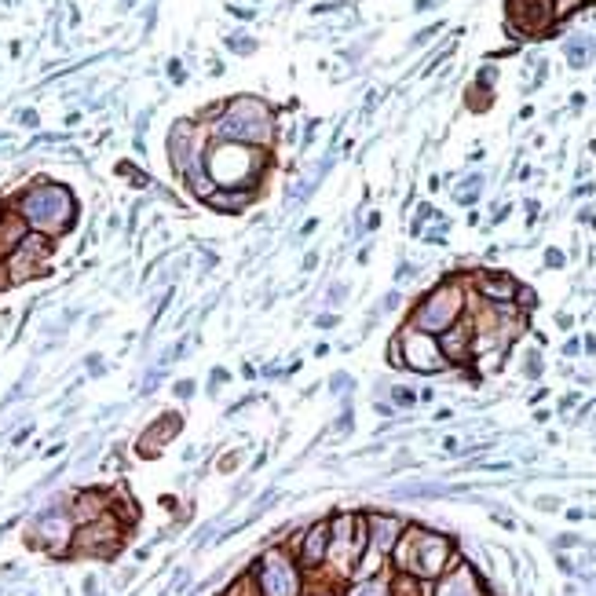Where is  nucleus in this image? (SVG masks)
<instances>
[{
  "label": "nucleus",
  "mask_w": 596,
  "mask_h": 596,
  "mask_svg": "<svg viewBox=\"0 0 596 596\" xmlns=\"http://www.w3.org/2000/svg\"><path fill=\"white\" fill-rule=\"evenodd\" d=\"M260 589H264V596H296V578H293L289 563L279 556V552H271V556L264 560Z\"/></svg>",
  "instance_id": "nucleus-1"
},
{
  "label": "nucleus",
  "mask_w": 596,
  "mask_h": 596,
  "mask_svg": "<svg viewBox=\"0 0 596 596\" xmlns=\"http://www.w3.org/2000/svg\"><path fill=\"white\" fill-rule=\"evenodd\" d=\"M322 552H326V527L318 523L311 534H308V542H304V560H308V563H318V560H322Z\"/></svg>",
  "instance_id": "nucleus-2"
},
{
  "label": "nucleus",
  "mask_w": 596,
  "mask_h": 596,
  "mask_svg": "<svg viewBox=\"0 0 596 596\" xmlns=\"http://www.w3.org/2000/svg\"><path fill=\"white\" fill-rule=\"evenodd\" d=\"M483 289L491 293V296H513L516 293V286L505 279V274H498V279H483Z\"/></svg>",
  "instance_id": "nucleus-3"
},
{
  "label": "nucleus",
  "mask_w": 596,
  "mask_h": 596,
  "mask_svg": "<svg viewBox=\"0 0 596 596\" xmlns=\"http://www.w3.org/2000/svg\"><path fill=\"white\" fill-rule=\"evenodd\" d=\"M395 402H399V407H410V402H414V395H410L407 388H395Z\"/></svg>",
  "instance_id": "nucleus-4"
}]
</instances>
